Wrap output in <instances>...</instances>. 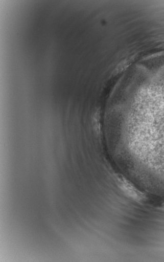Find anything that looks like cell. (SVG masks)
Segmentation results:
<instances>
[{"label": "cell", "mask_w": 164, "mask_h": 262, "mask_svg": "<svg viewBox=\"0 0 164 262\" xmlns=\"http://www.w3.org/2000/svg\"><path fill=\"white\" fill-rule=\"evenodd\" d=\"M123 181L121 187L128 199L138 203H143L146 201L147 198L144 193L128 181L124 180Z\"/></svg>", "instance_id": "cell-1"}, {"label": "cell", "mask_w": 164, "mask_h": 262, "mask_svg": "<svg viewBox=\"0 0 164 262\" xmlns=\"http://www.w3.org/2000/svg\"><path fill=\"white\" fill-rule=\"evenodd\" d=\"M161 209L164 211V202L162 204L161 206Z\"/></svg>", "instance_id": "cell-2"}]
</instances>
